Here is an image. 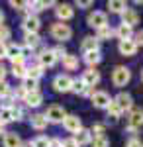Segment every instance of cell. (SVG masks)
<instances>
[{
	"label": "cell",
	"mask_w": 143,
	"mask_h": 147,
	"mask_svg": "<svg viewBox=\"0 0 143 147\" xmlns=\"http://www.w3.org/2000/svg\"><path fill=\"white\" fill-rule=\"evenodd\" d=\"M10 108H12V106H10ZM10 108H6V106H2V108H0V122H2V124H6V122H12Z\"/></svg>",
	"instance_id": "cell-34"
},
{
	"label": "cell",
	"mask_w": 143,
	"mask_h": 147,
	"mask_svg": "<svg viewBox=\"0 0 143 147\" xmlns=\"http://www.w3.org/2000/svg\"><path fill=\"white\" fill-rule=\"evenodd\" d=\"M37 59H39V67L41 69H49V67H53V65L57 63V57L53 55L51 49H43V51L37 55Z\"/></svg>",
	"instance_id": "cell-12"
},
{
	"label": "cell",
	"mask_w": 143,
	"mask_h": 147,
	"mask_svg": "<svg viewBox=\"0 0 143 147\" xmlns=\"http://www.w3.org/2000/svg\"><path fill=\"white\" fill-rule=\"evenodd\" d=\"M63 125H65L67 131H71V134H77L78 129H82V122H80L78 116H67L65 120H63Z\"/></svg>",
	"instance_id": "cell-15"
},
{
	"label": "cell",
	"mask_w": 143,
	"mask_h": 147,
	"mask_svg": "<svg viewBox=\"0 0 143 147\" xmlns=\"http://www.w3.org/2000/svg\"><path fill=\"white\" fill-rule=\"evenodd\" d=\"M4 57H6V43H2V41H0V61H2Z\"/></svg>",
	"instance_id": "cell-46"
},
{
	"label": "cell",
	"mask_w": 143,
	"mask_h": 147,
	"mask_svg": "<svg viewBox=\"0 0 143 147\" xmlns=\"http://www.w3.org/2000/svg\"><path fill=\"white\" fill-rule=\"evenodd\" d=\"M71 86H73V79L69 75H57L53 79V88L57 92H69Z\"/></svg>",
	"instance_id": "cell-8"
},
{
	"label": "cell",
	"mask_w": 143,
	"mask_h": 147,
	"mask_svg": "<svg viewBox=\"0 0 143 147\" xmlns=\"http://www.w3.org/2000/svg\"><path fill=\"white\" fill-rule=\"evenodd\" d=\"M30 143H32V147H49V137L39 136V137H35L33 141H30Z\"/></svg>",
	"instance_id": "cell-32"
},
{
	"label": "cell",
	"mask_w": 143,
	"mask_h": 147,
	"mask_svg": "<svg viewBox=\"0 0 143 147\" xmlns=\"http://www.w3.org/2000/svg\"><path fill=\"white\" fill-rule=\"evenodd\" d=\"M118 49H120L121 55H125V57H132V55L137 53V45H135L133 39H123V41H120L118 43Z\"/></svg>",
	"instance_id": "cell-16"
},
{
	"label": "cell",
	"mask_w": 143,
	"mask_h": 147,
	"mask_svg": "<svg viewBox=\"0 0 143 147\" xmlns=\"http://www.w3.org/2000/svg\"><path fill=\"white\" fill-rule=\"evenodd\" d=\"M80 49H82V53H90V51H100V41L94 37V35H88L82 39V43H80Z\"/></svg>",
	"instance_id": "cell-18"
},
{
	"label": "cell",
	"mask_w": 143,
	"mask_h": 147,
	"mask_svg": "<svg viewBox=\"0 0 143 147\" xmlns=\"http://www.w3.org/2000/svg\"><path fill=\"white\" fill-rule=\"evenodd\" d=\"M24 102H26V106H30V108H37V106L43 102V94H41L39 90L26 92V96H24Z\"/></svg>",
	"instance_id": "cell-14"
},
{
	"label": "cell",
	"mask_w": 143,
	"mask_h": 147,
	"mask_svg": "<svg viewBox=\"0 0 143 147\" xmlns=\"http://www.w3.org/2000/svg\"><path fill=\"white\" fill-rule=\"evenodd\" d=\"M141 79H143V73H141Z\"/></svg>",
	"instance_id": "cell-52"
},
{
	"label": "cell",
	"mask_w": 143,
	"mask_h": 147,
	"mask_svg": "<svg viewBox=\"0 0 143 147\" xmlns=\"http://www.w3.org/2000/svg\"><path fill=\"white\" fill-rule=\"evenodd\" d=\"M133 41H135V45H137V47H139V45H143V30L135 34V39H133Z\"/></svg>",
	"instance_id": "cell-44"
},
{
	"label": "cell",
	"mask_w": 143,
	"mask_h": 147,
	"mask_svg": "<svg viewBox=\"0 0 143 147\" xmlns=\"http://www.w3.org/2000/svg\"><path fill=\"white\" fill-rule=\"evenodd\" d=\"M10 114H12V122H18V120H22V118H24L22 108H18V106H12V108H10Z\"/></svg>",
	"instance_id": "cell-36"
},
{
	"label": "cell",
	"mask_w": 143,
	"mask_h": 147,
	"mask_svg": "<svg viewBox=\"0 0 143 147\" xmlns=\"http://www.w3.org/2000/svg\"><path fill=\"white\" fill-rule=\"evenodd\" d=\"M51 51H53V55H55L57 59H63V57L67 55V51H65V47H63V45H57V47H53Z\"/></svg>",
	"instance_id": "cell-38"
},
{
	"label": "cell",
	"mask_w": 143,
	"mask_h": 147,
	"mask_svg": "<svg viewBox=\"0 0 143 147\" xmlns=\"http://www.w3.org/2000/svg\"><path fill=\"white\" fill-rule=\"evenodd\" d=\"M84 61H86V65L94 67L102 61V55H100V51H90V53H84Z\"/></svg>",
	"instance_id": "cell-25"
},
{
	"label": "cell",
	"mask_w": 143,
	"mask_h": 147,
	"mask_svg": "<svg viewBox=\"0 0 143 147\" xmlns=\"http://www.w3.org/2000/svg\"><path fill=\"white\" fill-rule=\"evenodd\" d=\"M49 147H61V139L59 137H51L49 139Z\"/></svg>",
	"instance_id": "cell-45"
},
{
	"label": "cell",
	"mask_w": 143,
	"mask_h": 147,
	"mask_svg": "<svg viewBox=\"0 0 143 147\" xmlns=\"http://www.w3.org/2000/svg\"><path fill=\"white\" fill-rule=\"evenodd\" d=\"M10 6L12 8H14V10H26V8H28V2H16V0H12L10 2Z\"/></svg>",
	"instance_id": "cell-40"
},
{
	"label": "cell",
	"mask_w": 143,
	"mask_h": 147,
	"mask_svg": "<svg viewBox=\"0 0 143 147\" xmlns=\"http://www.w3.org/2000/svg\"><path fill=\"white\" fill-rule=\"evenodd\" d=\"M12 75L16 79H26V67L24 65H12Z\"/></svg>",
	"instance_id": "cell-33"
},
{
	"label": "cell",
	"mask_w": 143,
	"mask_h": 147,
	"mask_svg": "<svg viewBox=\"0 0 143 147\" xmlns=\"http://www.w3.org/2000/svg\"><path fill=\"white\" fill-rule=\"evenodd\" d=\"M8 37H10V30L2 24V26H0V41L4 43V39H8Z\"/></svg>",
	"instance_id": "cell-39"
},
{
	"label": "cell",
	"mask_w": 143,
	"mask_h": 147,
	"mask_svg": "<svg viewBox=\"0 0 143 147\" xmlns=\"http://www.w3.org/2000/svg\"><path fill=\"white\" fill-rule=\"evenodd\" d=\"M106 110H108V118H112V120H118V118L121 116V110L114 104V102H110V106H108Z\"/></svg>",
	"instance_id": "cell-31"
},
{
	"label": "cell",
	"mask_w": 143,
	"mask_h": 147,
	"mask_svg": "<svg viewBox=\"0 0 143 147\" xmlns=\"http://www.w3.org/2000/svg\"><path fill=\"white\" fill-rule=\"evenodd\" d=\"M10 94H12L10 84H8L6 80H2V82H0V98H8Z\"/></svg>",
	"instance_id": "cell-35"
},
{
	"label": "cell",
	"mask_w": 143,
	"mask_h": 147,
	"mask_svg": "<svg viewBox=\"0 0 143 147\" xmlns=\"http://www.w3.org/2000/svg\"><path fill=\"white\" fill-rule=\"evenodd\" d=\"M0 134H6V131H4V124H2V122H0Z\"/></svg>",
	"instance_id": "cell-50"
},
{
	"label": "cell",
	"mask_w": 143,
	"mask_h": 147,
	"mask_svg": "<svg viewBox=\"0 0 143 147\" xmlns=\"http://www.w3.org/2000/svg\"><path fill=\"white\" fill-rule=\"evenodd\" d=\"M55 14H57V18L65 24L67 20H71V18L75 16V10H73V6H69V4H59L55 8Z\"/></svg>",
	"instance_id": "cell-17"
},
{
	"label": "cell",
	"mask_w": 143,
	"mask_h": 147,
	"mask_svg": "<svg viewBox=\"0 0 143 147\" xmlns=\"http://www.w3.org/2000/svg\"><path fill=\"white\" fill-rule=\"evenodd\" d=\"M24 82H22V88L26 92H32V90H37V80H33V79H22Z\"/></svg>",
	"instance_id": "cell-30"
},
{
	"label": "cell",
	"mask_w": 143,
	"mask_h": 147,
	"mask_svg": "<svg viewBox=\"0 0 143 147\" xmlns=\"http://www.w3.org/2000/svg\"><path fill=\"white\" fill-rule=\"evenodd\" d=\"M22 26H24V30H26V34H37V30H39L41 22H39V18H37L35 14H28Z\"/></svg>",
	"instance_id": "cell-13"
},
{
	"label": "cell",
	"mask_w": 143,
	"mask_h": 147,
	"mask_svg": "<svg viewBox=\"0 0 143 147\" xmlns=\"http://www.w3.org/2000/svg\"><path fill=\"white\" fill-rule=\"evenodd\" d=\"M77 6H80V8H88V6H92V2H90V0H84V2H77Z\"/></svg>",
	"instance_id": "cell-48"
},
{
	"label": "cell",
	"mask_w": 143,
	"mask_h": 147,
	"mask_svg": "<svg viewBox=\"0 0 143 147\" xmlns=\"http://www.w3.org/2000/svg\"><path fill=\"white\" fill-rule=\"evenodd\" d=\"M114 35H118L120 41H123V39H132L133 30H132V28H127V26H123V24H120L118 30H114Z\"/></svg>",
	"instance_id": "cell-22"
},
{
	"label": "cell",
	"mask_w": 143,
	"mask_h": 147,
	"mask_svg": "<svg viewBox=\"0 0 143 147\" xmlns=\"http://www.w3.org/2000/svg\"><path fill=\"white\" fill-rule=\"evenodd\" d=\"M112 35H114V30H112L110 26H104V28H100V30H96V39H98V41H104V39H110Z\"/></svg>",
	"instance_id": "cell-26"
},
{
	"label": "cell",
	"mask_w": 143,
	"mask_h": 147,
	"mask_svg": "<svg viewBox=\"0 0 143 147\" xmlns=\"http://www.w3.org/2000/svg\"><path fill=\"white\" fill-rule=\"evenodd\" d=\"M141 125H143V110L141 108H135V110H132L130 118H127V131L135 134L137 127H141Z\"/></svg>",
	"instance_id": "cell-6"
},
{
	"label": "cell",
	"mask_w": 143,
	"mask_h": 147,
	"mask_svg": "<svg viewBox=\"0 0 143 147\" xmlns=\"http://www.w3.org/2000/svg\"><path fill=\"white\" fill-rule=\"evenodd\" d=\"M61 147H78V145L75 143V139L71 137V139H63V141H61Z\"/></svg>",
	"instance_id": "cell-43"
},
{
	"label": "cell",
	"mask_w": 143,
	"mask_h": 147,
	"mask_svg": "<svg viewBox=\"0 0 143 147\" xmlns=\"http://www.w3.org/2000/svg\"><path fill=\"white\" fill-rule=\"evenodd\" d=\"M2 24H4V12L0 10V26H2Z\"/></svg>",
	"instance_id": "cell-49"
},
{
	"label": "cell",
	"mask_w": 143,
	"mask_h": 147,
	"mask_svg": "<svg viewBox=\"0 0 143 147\" xmlns=\"http://www.w3.org/2000/svg\"><path fill=\"white\" fill-rule=\"evenodd\" d=\"M112 102L121 110V114L125 112V110H132L133 108V100H132V96H130L127 92H120L116 98H112Z\"/></svg>",
	"instance_id": "cell-9"
},
{
	"label": "cell",
	"mask_w": 143,
	"mask_h": 147,
	"mask_svg": "<svg viewBox=\"0 0 143 147\" xmlns=\"http://www.w3.org/2000/svg\"><path fill=\"white\" fill-rule=\"evenodd\" d=\"M90 134H92L94 137L104 136V125H102V124H94V125H92V129H90Z\"/></svg>",
	"instance_id": "cell-37"
},
{
	"label": "cell",
	"mask_w": 143,
	"mask_h": 147,
	"mask_svg": "<svg viewBox=\"0 0 143 147\" xmlns=\"http://www.w3.org/2000/svg\"><path fill=\"white\" fill-rule=\"evenodd\" d=\"M108 8H110V12H114V14H121V12L127 8V4H125L123 0H110V2H108Z\"/></svg>",
	"instance_id": "cell-24"
},
{
	"label": "cell",
	"mask_w": 143,
	"mask_h": 147,
	"mask_svg": "<svg viewBox=\"0 0 143 147\" xmlns=\"http://www.w3.org/2000/svg\"><path fill=\"white\" fill-rule=\"evenodd\" d=\"M86 22L90 28H94V30H100V28H104V26H108V16H106V12L102 10H94L88 14Z\"/></svg>",
	"instance_id": "cell-4"
},
{
	"label": "cell",
	"mask_w": 143,
	"mask_h": 147,
	"mask_svg": "<svg viewBox=\"0 0 143 147\" xmlns=\"http://www.w3.org/2000/svg\"><path fill=\"white\" fill-rule=\"evenodd\" d=\"M90 145L92 147H110V141H108L106 136H98V137H92Z\"/></svg>",
	"instance_id": "cell-29"
},
{
	"label": "cell",
	"mask_w": 143,
	"mask_h": 147,
	"mask_svg": "<svg viewBox=\"0 0 143 147\" xmlns=\"http://www.w3.org/2000/svg\"><path fill=\"white\" fill-rule=\"evenodd\" d=\"M32 127H35V129H45L47 127V120H45L43 114H33L32 116Z\"/></svg>",
	"instance_id": "cell-23"
},
{
	"label": "cell",
	"mask_w": 143,
	"mask_h": 147,
	"mask_svg": "<svg viewBox=\"0 0 143 147\" xmlns=\"http://www.w3.org/2000/svg\"><path fill=\"white\" fill-rule=\"evenodd\" d=\"M24 43H26V47H28V49L37 47V45H39V35H37V34H26V37H24Z\"/></svg>",
	"instance_id": "cell-28"
},
{
	"label": "cell",
	"mask_w": 143,
	"mask_h": 147,
	"mask_svg": "<svg viewBox=\"0 0 143 147\" xmlns=\"http://www.w3.org/2000/svg\"><path fill=\"white\" fill-rule=\"evenodd\" d=\"M43 75V69L39 67V65H33V67L26 69V77L28 79H33V80H39V77Z\"/></svg>",
	"instance_id": "cell-27"
},
{
	"label": "cell",
	"mask_w": 143,
	"mask_h": 147,
	"mask_svg": "<svg viewBox=\"0 0 143 147\" xmlns=\"http://www.w3.org/2000/svg\"><path fill=\"white\" fill-rule=\"evenodd\" d=\"M4 79H6V69H4V65H2V63H0V82H2Z\"/></svg>",
	"instance_id": "cell-47"
},
{
	"label": "cell",
	"mask_w": 143,
	"mask_h": 147,
	"mask_svg": "<svg viewBox=\"0 0 143 147\" xmlns=\"http://www.w3.org/2000/svg\"><path fill=\"white\" fill-rule=\"evenodd\" d=\"M51 35H53V39H57V41H67V39H71V35H73V30H71V26L69 24H53L51 26Z\"/></svg>",
	"instance_id": "cell-2"
},
{
	"label": "cell",
	"mask_w": 143,
	"mask_h": 147,
	"mask_svg": "<svg viewBox=\"0 0 143 147\" xmlns=\"http://www.w3.org/2000/svg\"><path fill=\"white\" fill-rule=\"evenodd\" d=\"M45 120H47V124H63V120L67 118V112L63 106H57V104H53V106H49L47 110H45Z\"/></svg>",
	"instance_id": "cell-1"
},
{
	"label": "cell",
	"mask_w": 143,
	"mask_h": 147,
	"mask_svg": "<svg viewBox=\"0 0 143 147\" xmlns=\"http://www.w3.org/2000/svg\"><path fill=\"white\" fill-rule=\"evenodd\" d=\"M20 147H32V143H22Z\"/></svg>",
	"instance_id": "cell-51"
},
{
	"label": "cell",
	"mask_w": 143,
	"mask_h": 147,
	"mask_svg": "<svg viewBox=\"0 0 143 147\" xmlns=\"http://www.w3.org/2000/svg\"><path fill=\"white\" fill-rule=\"evenodd\" d=\"M125 147H143V143L137 139V137H132V139L125 143Z\"/></svg>",
	"instance_id": "cell-41"
},
{
	"label": "cell",
	"mask_w": 143,
	"mask_h": 147,
	"mask_svg": "<svg viewBox=\"0 0 143 147\" xmlns=\"http://www.w3.org/2000/svg\"><path fill=\"white\" fill-rule=\"evenodd\" d=\"M73 139H75L77 145H88V143L92 141V134H90V129H84V127H82V129H78L77 134H75Z\"/></svg>",
	"instance_id": "cell-19"
},
{
	"label": "cell",
	"mask_w": 143,
	"mask_h": 147,
	"mask_svg": "<svg viewBox=\"0 0 143 147\" xmlns=\"http://www.w3.org/2000/svg\"><path fill=\"white\" fill-rule=\"evenodd\" d=\"M80 80L84 82V86H88V88H94V86L100 82V73L96 71V69H88V71H84V73H82Z\"/></svg>",
	"instance_id": "cell-11"
},
{
	"label": "cell",
	"mask_w": 143,
	"mask_h": 147,
	"mask_svg": "<svg viewBox=\"0 0 143 147\" xmlns=\"http://www.w3.org/2000/svg\"><path fill=\"white\" fill-rule=\"evenodd\" d=\"M132 80V71L127 67H116L112 73V82L116 86H125L127 82Z\"/></svg>",
	"instance_id": "cell-3"
},
{
	"label": "cell",
	"mask_w": 143,
	"mask_h": 147,
	"mask_svg": "<svg viewBox=\"0 0 143 147\" xmlns=\"http://www.w3.org/2000/svg\"><path fill=\"white\" fill-rule=\"evenodd\" d=\"M90 100H92V106L94 108H108L110 106V94L108 92H104V90H94L92 92V96H90Z\"/></svg>",
	"instance_id": "cell-7"
},
{
	"label": "cell",
	"mask_w": 143,
	"mask_h": 147,
	"mask_svg": "<svg viewBox=\"0 0 143 147\" xmlns=\"http://www.w3.org/2000/svg\"><path fill=\"white\" fill-rule=\"evenodd\" d=\"M2 143H4V147H20L22 145V139H20L18 134H14V131H6Z\"/></svg>",
	"instance_id": "cell-20"
},
{
	"label": "cell",
	"mask_w": 143,
	"mask_h": 147,
	"mask_svg": "<svg viewBox=\"0 0 143 147\" xmlns=\"http://www.w3.org/2000/svg\"><path fill=\"white\" fill-rule=\"evenodd\" d=\"M12 96H14V98H24V96H26V90H24L22 86H18L16 90L12 92Z\"/></svg>",
	"instance_id": "cell-42"
},
{
	"label": "cell",
	"mask_w": 143,
	"mask_h": 147,
	"mask_svg": "<svg viewBox=\"0 0 143 147\" xmlns=\"http://www.w3.org/2000/svg\"><path fill=\"white\" fill-rule=\"evenodd\" d=\"M63 67H65L67 71H75V69H78V55L67 53V55L63 57Z\"/></svg>",
	"instance_id": "cell-21"
},
{
	"label": "cell",
	"mask_w": 143,
	"mask_h": 147,
	"mask_svg": "<svg viewBox=\"0 0 143 147\" xmlns=\"http://www.w3.org/2000/svg\"><path fill=\"white\" fill-rule=\"evenodd\" d=\"M121 24L133 30V26L139 24V14H137V10H133V8H125V10L121 12Z\"/></svg>",
	"instance_id": "cell-10"
},
{
	"label": "cell",
	"mask_w": 143,
	"mask_h": 147,
	"mask_svg": "<svg viewBox=\"0 0 143 147\" xmlns=\"http://www.w3.org/2000/svg\"><path fill=\"white\" fill-rule=\"evenodd\" d=\"M6 57L12 61V65H24V49L16 43L6 45Z\"/></svg>",
	"instance_id": "cell-5"
}]
</instances>
